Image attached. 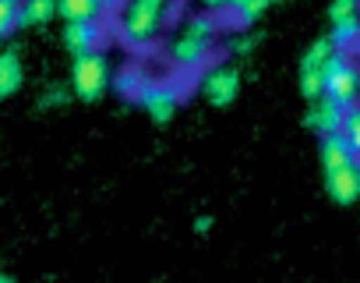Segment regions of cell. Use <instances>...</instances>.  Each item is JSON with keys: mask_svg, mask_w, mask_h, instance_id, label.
I'll return each instance as SVG.
<instances>
[{"mask_svg": "<svg viewBox=\"0 0 360 283\" xmlns=\"http://www.w3.org/2000/svg\"><path fill=\"white\" fill-rule=\"evenodd\" d=\"M321 170H325V188L335 206H353L360 199V156L342 138V131L321 138Z\"/></svg>", "mask_w": 360, "mask_h": 283, "instance_id": "6da1fadb", "label": "cell"}, {"mask_svg": "<svg viewBox=\"0 0 360 283\" xmlns=\"http://www.w3.org/2000/svg\"><path fill=\"white\" fill-rule=\"evenodd\" d=\"M219 15H195L191 22H188V29L180 32L176 39H173V46H169V57H173V64L176 68H184V71H198V68H205L209 64V57H212V43H216V36H219Z\"/></svg>", "mask_w": 360, "mask_h": 283, "instance_id": "7a4b0ae2", "label": "cell"}, {"mask_svg": "<svg viewBox=\"0 0 360 283\" xmlns=\"http://www.w3.org/2000/svg\"><path fill=\"white\" fill-rule=\"evenodd\" d=\"M166 0H127L120 11V39L127 46H148L162 29Z\"/></svg>", "mask_w": 360, "mask_h": 283, "instance_id": "3957f363", "label": "cell"}, {"mask_svg": "<svg viewBox=\"0 0 360 283\" xmlns=\"http://www.w3.org/2000/svg\"><path fill=\"white\" fill-rule=\"evenodd\" d=\"M71 89L82 103H96L106 96L110 89V64L106 57L96 50V54H82L71 61Z\"/></svg>", "mask_w": 360, "mask_h": 283, "instance_id": "277c9868", "label": "cell"}, {"mask_svg": "<svg viewBox=\"0 0 360 283\" xmlns=\"http://www.w3.org/2000/svg\"><path fill=\"white\" fill-rule=\"evenodd\" d=\"M325 99H332V103H339V106H346V110L360 103V64H356L349 54H342V50H335L332 61H328Z\"/></svg>", "mask_w": 360, "mask_h": 283, "instance_id": "5b68a950", "label": "cell"}, {"mask_svg": "<svg viewBox=\"0 0 360 283\" xmlns=\"http://www.w3.org/2000/svg\"><path fill=\"white\" fill-rule=\"evenodd\" d=\"M332 54H335V46H332V39L328 36H321V39H314L307 50H304V57H300V96L304 99H321L325 96V75H328V61H332Z\"/></svg>", "mask_w": 360, "mask_h": 283, "instance_id": "8992f818", "label": "cell"}, {"mask_svg": "<svg viewBox=\"0 0 360 283\" xmlns=\"http://www.w3.org/2000/svg\"><path fill=\"white\" fill-rule=\"evenodd\" d=\"M134 99L145 106V113H148L155 124L173 120V113H176V106H180V92H176V85L166 82V78H145V85L138 89Z\"/></svg>", "mask_w": 360, "mask_h": 283, "instance_id": "52a82bcc", "label": "cell"}, {"mask_svg": "<svg viewBox=\"0 0 360 283\" xmlns=\"http://www.w3.org/2000/svg\"><path fill=\"white\" fill-rule=\"evenodd\" d=\"M240 92V75L226 64H216L205 78H202V96L212 103V106H230Z\"/></svg>", "mask_w": 360, "mask_h": 283, "instance_id": "ba28073f", "label": "cell"}, {"mask_svg": "<svg viewBox=\"0 0 360 283\" xmlns=\"http://www.w3.org/2000/svg\"><path fill=\"white\" fill-rule=\"evenodd\" d=\"M103 39H106V29H103L99 18H96V22H71V25L64 29V46H68L71 57L96 54Z\"/></svg>", "mask_w": 360, "mask_h": 283, "instance_id": "9c48e42d", "label": "cell"}, {"mask_svg": "<svg viewBox=\"0 0 360 283\" xmlns=\"http://www.w3.org/2000/svg\"><path fill=\"white\" fill-rule=\"evenodd\" d=\"M346 113H349L346 106H339V103H332V99H325V96H321V99H314V103H311V110H307V117H304V120H307V127H314V131L325 138V134L342 131Z\"/></svg>", "mask_w": 360, "mask_h": 283, "instance_id": "30bf717a", "label": "cell"}, {"mask_svg": "<svg viewBox=\"0 0 360 283\" xmlns=\"http://www.w3.org/2000/svg\"><path fill=\"white\" fill-rule=\"evenodd\" d=\"M25 82V68H22V54L18 50H4L0 54V99H8L22 89Z\"/></svg>", "mask_w": 360, "mask_h": 283, "instance_id": "8fae6325", "label": "cell"}, {"mask_svg": "<svg viewBox=\"0 0 360 283\" xmlns=\"http://www.w3.org/2000/svg\"><path fill=\"white\" fill-rule=\"evenodd\" d=\"M57 15L71 25V22H96L103 11V0H57Z\"/></svg>", "mask_w": 360, "mask_h": 283, "instance_id": "7c38bea8", "label": "cell"}, {"mask_svg": "<svg viewBox=\"0 0 360 283\" xmlns=\"http://www.w3.org/2000/svg\"><path fill=\"white\" fill-rule=\"evenodd\" d=\"M269 8H272V0H233L230 11H226V18H230L233 25L248 29V25H255V22H258Z\"/></svg>", "mask_w": 360, "mask_h": 283, "instance_id": "4fadbf2b", "label": "cell"}, {"mask_svg": "<svg viewBox=\"0 0 360 283\" xmlns=\"http://www.w3.org/2000/svg\"><path fill=\"white\" fill-rule=\"evenodd\" d=\"M328 39H332V46H335V50L349 54V50L360 43V15H353V18H342V22H332V32H328Z\"/></svg>", "mask_w": 360, "mask_h": 283, "instance_id": "5bb4252c", "label": "cell"}, {"mask_svg": "<svg viewBox=\"0 0 360 283\" xmlns=\"http://www.w3.org/2000/svg\"><path fill=\"white\" fill-rule=\"evenodd\" d=\"M57 15V0H22L18 25H46Z\"/></svg>", "mask_w": 360, "mask_h": 283, "instance_id": "9a60e30c", "label": "cell"}, {"mask_svg": "<svg viewBox=\"0 0 360 283\" xmlns=\"http://www.w3.org/2000/svg\"><path fill=\"white\" fill-rule=\"evenodd\" d=\"M18 15H22V0H0V39L11 36L18 25Z\"/></svg>", "mask_w": 360, "mask_h": 283, "instance_id": "2e32d148", "label": "cell"}, {"mask_svg": "<svg viewBox=\"0 0 360 283\" xmlns=\"http://www.w3.org/2000/svg\"><path fill=\"white\" fill-rule=\"evenodd\" d=\"M342 138L349 142L353 153L360 156V103L349 106V113H346V120H342Z\"/></svg>", "mask_w": 360, "mask_h": 283, "instance_id": "e0dca14e", "label": "cell"}, {"mask_svg": "<svg viewBox=\"0 0 360 283\" xmlns=\"http://www.w3.org/2000/svg\"><path fill=\"white\" fill-rule=\"evenodd\" d=\"M356 8H360V0H332V4H328V18H332V22L353 18V15H356Z\"/></svg>", "mask_w": 360, "mask_h": 283, "instance_id": "ac0fdd59", "label": "cell"}, {"mask_svg": "<svg viewBox=\"0 0 360 283\" xmlns=\"http://www.w3.org/2000/svg\"><path fill=\"white\" fill-rule=\"evenodd\" d=\"M230 4H233V0H202V8H205L209 15H219V18L230 11Z\"/></svg>", "mask_w": 360, "mask_h": 283, "instance_id": "d6986e66", "label": "cell"}, {"mask_svg": "<svg viewBox=\"0 0 360 283\" xmlns=\"http://www.w3.org/2000/svg\"><path fill=\"white\" fill-rule=\"evenodd\" d=\"M251 46H255V36H240V39L230 43V50H237V54H248Z\"/></svg>", "mask_w": 360, "mask_h": 283, "instance_id": "ffe728a7", "label": "cell"}, {"mask_svg": "<svg viewBox=\"0 0 360 283\" xmlns=\"http://www.w3.org/2000/svg\"><path fill=\"white\" fill-rule=\"evenodd\" d=\"M0 283H11V279H8V276H4V272H0Z\"/></svg>", "mask_w": 360, "mask_h": 283, "instance_id": "44dd1931", "label": "cell"}, {"mask_svg": "<svg viewBox=\"0 0 360 283\" xmlns=\"http://www.w3.org/2000/svg\"><path fill=\"white\" fill-rule=\"evenodd\" d=\"M272 4H276V0H272Z\"/></svg>", "mask_w": 360, "mask_h": 283, "instance_id": "7402d4cb", "label": "cell"}]
</instances>
